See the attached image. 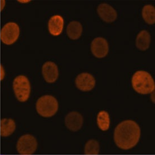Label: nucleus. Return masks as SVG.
I'll use <instances>...</instances> for the list:
<instances>
[{"mask_svg":"<svg viewBox=\"0 0 155 155\" xmlns=\"http://www.w3.org/2000/svg\"><path fill=\"white\" fill-rule=\"evenodd\" d=\"M140 138V128L133 120H125L118 124L114 131V143L117 147L127 150L134 147Z\"/></svg>","mask_w":155,"mask_h":155,"instance_id":"1","label":"nucleus"},{"mask_svg":"<svg viewBox=\"0 0 155 155\" xmlns=\"http://www.w3.org/2000/svg\"><path fill=\"white\" fill-rule=\"evenodd\" d=\"M134 90L142 95L150 94L155 90V82L151 74L144 71L136 72L131 80Z\"/></svg>","mask_w":155,"mask_h":155,"instance_id":"2","label":"nucleus"},{"mask_svg":"<svg viewBox=\"0 0 155 155\" xmlns=\"http://www.w3.org/2000/svg\"><path fill=\"white\" fill-rule=\"evenodd\" d=\"M37 113L44 117H51L57 112L59 104L57 99L52 95H46L37 100L36 104Z\"/></svg>","mask_w":155,"mask_h":155,"instance_id":"3","label":"nucleus"},{"mask_svg":"<svg viewBox=\"0 0 155 155\" xmlns=\"http://www.w3.org/2000/svg\"><path fill=\"white\" fill-rule=\"evenodd\" d=\"M12 87L18 101H27L31 94V85L28 78L23 75L17 76L14 80Z\"/></svg>","mask_w":155,"mask_h":155,"instance_id":"4","label":"nucleus"},{"mask_svg":"<svg viewBox=\"0 0 155 155\" xmlns=\"http://www.w3.org/2000/svg\"><path fill=\"white\" fill-rule=\"evenodd\" d=\"M37 145L35 137L32 135H24L18 139L16 143V150L21 155H32L36 151Z\"/></svg>","mask_w":155,"mask_h":155,"instance_id":"5","label":"nucleus"},{"mask_svg":"<svg viewBox=\"0 0 155 155\" xmlns=\"http://www.w3.org/2000/svg\"><path fill=\"white\" fill-rule=\"evenodd\" d=\"M20 35V28L15 23L9 22L1 29V40L7 45H12L18 39Z\"/></svg>","mask_w":155,"mask_h":155,"instance_id":"6","label":"nucleus"},{"mask_svg":"<svg viewBox=\"0 0 155 155\" xmlns=\"http://www.w3.org/2000/svg\"><path fill=\"white\" fill-rule=\"evenodd\" d=\"M91 51L96 58L105 57L109 51L108 44L106 40L101 37L94 38L91 44Z\"/></svg>","mask_w":155,"mask_h":155,"instance_id":"7","label":"nucleus"},{"mask_svg":"<svg viewBox=\"0 0 155 155\" xmlns=\"http://www.w3.org/2000/svg\"><path fill=\"white\" fill-rule=\"evenodd\" d=\"M75 84L79 90L89 91L95 85V80L92 74L88 73L79 74L76 78Z\"/></svg>","mask_w":155,"mask_h":155,"instance_id":"8","label":"nucleus"},{"mask_svg":"<svg viewBox=\"0 0 155 155\" xmlns=\"http://www.w3.org/2000/svg\"><path fill=\"white\" fill-rule=\"evenodd\" d=\"M83 123V117L78 112H71L65 116V126L68 129L72 131H78L80 130Z\"/></svg>","mask_w":155,"mask_h":155,"instance_id":"9","label":"nucleus"},{"mask_svg":"<svg viewBox=\"0 0 155 155\" xmlns=\"http://www.w3.org/2000/svg\"><path fill=\"white\" fill-rule=\"evenodd\" d=\"M42 72L45 81L48 83H53L56 81L59 76L57 65L52 61L45 63L42 66Z\"/></svg>","mask_w":155,"mask_h":155,"instance_id":"10","label":"nucleus"},{"mask_svg":"<svg viewBox=\"0 0 155 155\" xmlns=\"http://www.w3.org/2000/svg\"><path fill=\"white\" fill-rule=\"evenodd\" d=\"M97 12L102 20L108 23L114 22L117 16L116 11L107 4L99 5L97 8Z\"/></svg>","mask_w":155,"mask_h":155,"instance_id":"11","label":"nucleus"},{"mask_svg":"<svg viewBox=\"0 0 155 155\" xmlns=\"http://www.w3.org/2000/svg\"><path fill=\"white\" fill-rule=\"evenodd\" d=\"M64 27V20L62 16L55 15L52 16L48 22L49 32L54 36L61 34Z\"/></svg>","mask_w":155,"mask_h":155,"instance_id":"12","label":"nucleus"},{"mask_svg":"<svg viewBox=\"0 0 155 155\" xmlns=\"http://www.w3.org/2000/svg\"><path fill=\"white\" fill-rule=\"evenodd\" d=\"M151 42V36L146 30L138 33L136 38V46L141 51H145L149 48Z\"/></svg>","mask_w":155,"mask_h":155,"instance_id":"13","label":"nucleus"},{"mask_svg":"<svg viewBox=\"0 0 155 155\" xmlns=\"http://www.w3.org/2000/svg\"><path fill=\"white\" fill-rule=\"evenodd\" d=\"M16 124L12 118H3L1 121V135L7 137L12 134L15 130Z\"/></svg>","mask_w":155,"mask_h":155,"instance_id":"14","label":"nucleus"},{"mask_svg":"<svg viewBox=\"0 0 155 155\" xmlns=\"http://www.w3.org/2000/svg\"><path fill=\"white\" fill-rule=\"evenodd\" d=\"M82 32L81 24L77 21L70 22L67 27V34L71 40H78L81 36Z\"/></svg>","mask_w":155,"mask_h":155,"instance_id":"15","label":"nucleus"},{"mask_svg":"<svg viewBox=\"0 0 155 155\" xmlns=\"http://www.w3.org/2000/svg\"><path fill=\"white\" fill-rule=\"evenodd\" d=\"M97 125L102 131L108 130L110 126V118L108 113L105 110H102L97 116Z\"/></svg>","mask_w":155,"mask_h":155,"instance_id":"16","label":"nucleus"},{"mask_svg":"<svg viewBox=\"0 0 155 155\" xmlns=\"http://www.w3.org/2000/svg\"><path fill=\"white\" fill-rule=\"evenodd\" d=\"M142 16L144 21L149 25L155 23V9L151 5H146L142 9Z\"/></svg>","mask_w":155,"mask_h":155,"instance_id":"17","label":"nucleus"},{"mask_svg":"<svg viewBox=\"0 0 155 155\" xmlns=\"http://www.w3.org/2000/svg\"><path fill=\"white\" fill-rule=\"evenodd\" d=\"M100 150V146L98 141L94 139L88 140L85 146L84 154L87 155H98Z\"/></svg>","mask_w":155,"mask_h":155,"instance_id":"18","label":"nucleus"},{"mask_svg":"<svg viewBox=\"0 0 155 155\" xmlns=\"http://www.w3.org/2000/svg\"><path fill=\"white\" fill-rule=\"evenodd\" d=\"M1 70H2V71H1V72H2V76H1V80H3V78H4V77L5 76V74H2V72H3V67H2V66H1Z\"/></svg>","mask_w":155,"mask_h":155,"instance_id":"19","label":"nucleus"},{"mask_svg":"<svg viewBox=\"0 0 155 155\" xmlns=\"http://www.w3.org/2000/svg\"><path fill=\"white\" fill-rule=\"evenodd\" d=\"M18 1L20 2H24V3L25 2H29V1Z\"/></svg>","mask_w":155,"mask_h":155,"instance_id":"20","label":"nucleus"}]
</instances>
